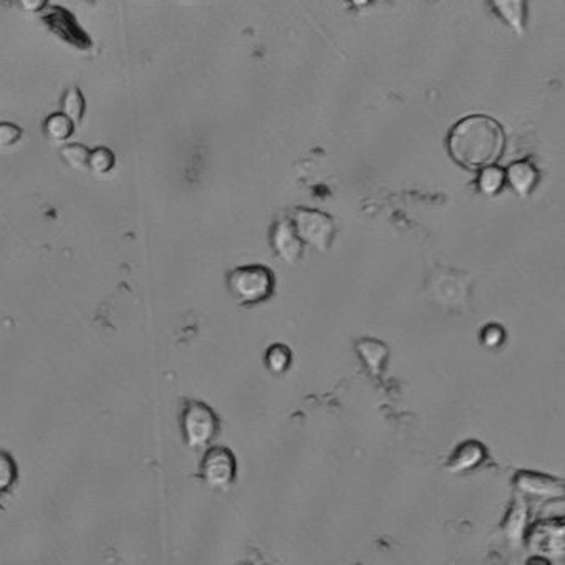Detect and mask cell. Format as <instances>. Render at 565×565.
Instances as JSON below:
<instances>
[{"label": "cell", "instance_id": "1", "mask_svg": "<svg viewBox=\"0 0 565 565\" xmlns=\"http://www.w3.org/2000/svg\"><path fill=\"white\" fill-rule=\"evenodd\" d=\"M504 148V135L494 119L483 115L469 117L457 123L449 137V151L466 168H486Z\"/></svg>", "mask_w": 565, "mask_h": 565}, {"label": "cell", "instance_id": "2", "mask_svg": "<svg viewBox=\"0 0 565 565\" xmlns=\"http://www.w3.org/2000/svg\"><path fill=\"white\" fill-rule=\"evenodd\" d=\"M228 288L240 306H258L274 296L276 278L266 266H240L229 272Z\"/></svg>", "mask_w": 565, "mask_h": 565}, {"label": "cell", "instance_id": "3", "mask_svg": "<svg viewBox=\"0 0 565 565\" xmlns=\"http://www.w3.org/2000/svg\"><path fill=\"white\" fill-rule=\"evenodd\" d=\"M181 428L186 445L199 449L208 447L218 437L219 419L206 403L188 401L181 418Z\"/></svg>", "mask_w": 565, "mask_h": 565}, {"label": "cell", "instance_id": "4", "mask_svg": "<svg viewBox=\"0 0 565 565\" xmlns=\"http://www.w3.org/2000/svg\"><path fill=\"white\" fill-rule=\"evenodd\" d=\"M292 226L297 232L302 244L325 252L335 238V224L327 214L314 209L300 208L292 214Z\"/></svg>", "mask_w": 565, "mask_h": 565}, {"label": "cell", "instance_id": "5", "mask_svg": "<svg viewBox=\"0 0 565 565\" xmlns=\"http://www.w3.org/2000/svg\"><path fill=\"white\" fill-rule=\"evenodd\" d=\"M527 549L537 560L562 559L565 554L564 523L560 519H549L537 523L526 534Z\"/></svg>", "mask_w": 565, "mask_h": 565}, {"label": "cell", "instance_id": "6", "mask_svg": "<svg viewBox=\"0 0 565 565\" xmlns=\"http://www.w3.org/2000/svg\"><path fill=\"white\" fill-rule=\"evenodd\" d=\"M236 457L224 447H214L204 455L201 463V476L211 489L226 491L236 479Z\"/></svg>", "mask_w": 565, "mask_h": 565}, {"label": "cell", "instance_id": "7", "mask_svg": "<svg viewBox=\"0 0 565 565\" xmlns=\"http://www.w3.org/2000/svg\"><path fill=\"white\" fill-rule=\"evenodd\" d=\"M514 485L523 496L537 499V501L562 499L565 494L562 479L547 476L536 471H519L514 476Z\"/></svg>", "mask_w": 565, "mask_h": 565}, {"label": "cell", "instance_id": "8", "mask_svg": "<svg viewBox=\"0 0 565 565\" xmlns=\"http://www.w3.org/2000/svg\"><path fill=\"white\" fill-rule=\"evenodd\" d=\"M270 246L282 262L296 264L302 258L304 244L298 239L290 219H278L270 231Z\"/></svg>", "mask_w": 565, "mask_h": 565}, {"label": "cell", "instance_id": "9", "mask_svg": "<svg viewBox=\"0 0 565 565\" xmlns=\"http://www.w3.org/2000/svg\"><path fill=\"white\" fill-rule=\"evenodd\" d=\"M486 455V447L483 443L475 441V439H467L465 443L457 445L453 455L447 459V471L451 475L471 473L485 463Z\"/></svg>", "mask_w": 565, "mask_h": 565}, {"label": "cell", "instance_id": "10", "mask_svg": "<svg viewBox=\"0 0 565 565\" xmlns=\"http://www.w3.org/2000/svg\"><path fill=\"white\" fill-rule=\"evenodd\" d=\"M355 347H357L358 355L362 358V362L367 365L368 372L378 377L385 367V362H387V345L378 342V340H373V338H362V340H358Z\"/></svg>", "mask_w": 565, "mask_h": 565}, {"label": "cell", "instance_id": "11", "mask_svg": "<svg viewBox=\"0 0 565 565\" xmlns=\"http://www.w3.org/2000/svg\"><path fill=\"white\" fill-rule=\"evenodd\" d=\"M507 181L511 183L517 194L527 196L536 188L537 171L526 161H521L507 169Z\"/></svg>", "mask_w": 565, "mask_h": 565}, {"label": "cell", "instance_id": "12", "mask_svg": "<svg viewBox=\"0 0 565 565\" xmlns=\"http://www.w3.org/2000/svg\"><path fill=\"white\" fill-rule=\"evenodd\" d=\"M526 521L527 507L521 501H517L511 509V513L507 516L506 526H504L507 539L511 541V544L517 546L523 541L524 532H526Z\"/></svg>", "mask_w": 565, "mask_h": 565}, {"label": "cell", "instance_id": "13", "mask_svg": "<svg viewBox=\"0 0 565 565\" xmlns=\"http://www.w3.org/2000/svg\"><path fill=\"white\" fill-rule=\"evenodd\" d=\"M292 363V353L290 348L282 344H274L266 352V367L274 375H282L287 372Z\"/></svg>", "mask_w": 565, "mask_h": 565}, {"label": "cell", "instance_id": "14", "mask_svg": "<svg viewBox=\"0 0 565 565\" xmlns=\"http://www.w3.org/2000/svg\"><path fill=\"white\" fill-rule=\"evenodd\" d=\"M75 123L65 117L63 113H55V115H50L47 121H45V135L53 141H65L73 135V127Z\"/></svg>", "mask_w": 565, "mask_h": 565}, {"label": "cell", "instance_id": "15", "mask_svg": "<svg viewBox=\"0 0 565 565\" xmlns=\"http://www.w3.org/2000/svg\"><path fill=\"white\" fill-rule=\"evenodd\" d=\"M61 113L69 117L73 123H79L85 113V99L79 89H67L61 99Z\"/></svg>", "mask_w": 565, "mask_h": 565}, {"label": "cell", "instance_id": "16", "mask_svg": "<svg viewBox=\"0 0 565 565\" xmlns=\"http://www.w3.org/2000/svg\"><path fill=\"white\" fill-rule=\"evenodd\" d=\"M60 156L69 165L70 168L77 169V171L89 169V149L81 146V145L63 146L60 151Z\"/></svg>", "mask_w": 565, "mask_h": 565}, {"label": "cell", "instance_id": "17", "mask_svg": "<svg viewBox=\"0 0 565 565\" xmlns=\"http://www.w3.org/2000/svg\"><path fill=\"white\" fill-rule=\"evenodd\" d=\"M115 166V156L108 148L89 151V169L93 174H107Z\"/></svg>", "mask_w": 565, "mask_h": 565}, {"label": "cell", "instance_id": "18", "mask_svg": "<svg viewBox=\"0 0 565 565\" xmlns=\"http://www.w3.org/2000/svg\"><path fill=\"white\" fill-rule=\"evenodd\" d=\"M503 183H504V173L499 168L494 166H486L483 168V173L479 176V189L485 193V194H496L499 189L503 188Z\"/></svg>", "mask_w": 565, "mask_h": 565}, {"label": "cell", "instance_id": "19", "mask_svg": "<svg viewBox=\"0 0 565 565\" xmlns=\"http://www.w3.org/2000/svg\"><path fill=\"white\" fill-rule=\"evenodd\" d=\"M481 340H483V344L487 348L501 347L504 344V340H506V332H504V328L497 325V324H489V325L483 328Z\"/></svg>", "mask_w": 565, "mask_h": 565}, {"label": "cell", "instance_id": "20", "mask_svg": "<svg viewBox=\"0 0 565 565\" xmlns=\"http://www.w3.org/2000/svg\"><path fill=\"white\" fill-rule=\"evenodd\" d=\"M22 137L19 127L12 123H0V149L14 146Z\"/></svg>", "mask_w": 565, "mask_h": 565}, {"label": "cell", "instance_id": "21", "mask_svg": "<svg viewBox=\"0 0 565 565\" xmlns=\"http://www.w3.org/2000/svg\"><path fill=\"white\" fill-rule=\"evenodd\" d=\"M15 477V467L7 457H0V489H5L12 485Z\"/></svg>", "mask_w": 565, "mask_h": 565}, {"label": "cell", "instance_id": "22", "mask_svg": "<svg viewBox=\"0 0 565 565\" xmlns=\"http://www.w3.org/2000/svg\"><path fill=\"white\" fill-rule=\"evenodd\" d=\"M49 0H19L20 7L29 14H39L45 9Z\"/></svg>", "mask_w": 565, "mask_h": 565}, {"label": "cell", "instance_id": "23", "mask_svg": "<svg viewBox=\"0 0 565 565\" xmlns=\"http://www.w3.org/2000/svg\"><path fill=\"white\" fill-rule=\"evenodd\" d=\"M355 2H357V4H365L367 0H355Z\"/></svg>", "mask_w": 565, "mask_h": 565}]
</instances>
